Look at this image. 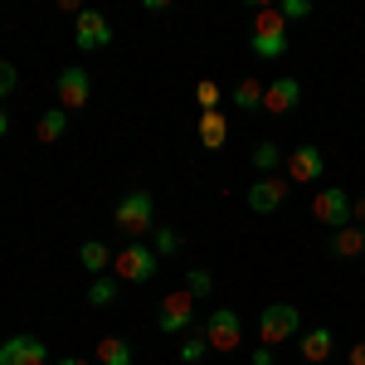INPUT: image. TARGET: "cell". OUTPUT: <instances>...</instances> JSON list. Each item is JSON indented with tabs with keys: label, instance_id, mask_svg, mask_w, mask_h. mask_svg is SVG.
Segmentation results:
<instances>
[{
	"label": "cell",
	"instance_id": "6da1fadb",
	"mask_svg": "<svg viewBox=\"0 0 365 365\" xmlns=\"http://www.w3.org/2000/svg\"><path fill=\"white\" fill-rule=\"evenodd\" d=\"M287 20H282V10L278 5H258L253 10V25H249V49L263 63H278L282 54H287Z\"/></svg>",
	"mask_w": 365,
	"mask_h": 365
},
{
	"label": "cell",
	"instance_id": "7a4b0ae2",
	"mask_svg": "<svg viewBox=\"0 0 365 365\" xmlns=\"http://www.w3.org/2000/svg\"><path fill=\"white\" fill-rule=\"evenodd\" d=\"M113 225H117V234H127V239L137 244V234H151V225H156V195H151V190L122 195L117 210H113Z\"/></svg>",
	"mask_w": 365,
	"mask_h": 365
},
{
	"label": "cell",
	"instance_id": "3957f363",
	"mask_svg": "<svg viewBox=\"0 0 365 365\" xmlns=\"http://www.w3.org/2000/svg\"><path fill=\"white\" fill-rule=\"evenodd\" d=\"M302 336V312L292 307V302H268V307L258 312V341L263 346H282V341Z\"/></svg>",
	"mask_w": 365,
	"mask_h": 365
},
{
	"label": "cell",
	"instance_id": "277c9868",
	"mask_svg": "<svg viewBox=\"0 0 365 365\" xmlns=\"http://www.w3.org/2000/svg\"><path fill=\"white\" fill-rule=\"evenodd\" d=\"M113 278L117 282H151L156 278V249H146V244H127V249L113 253Z\"/></svg>",
	"mask_w": 365,
	"mask_h": 365
},
{
	"label": "cell",
	"instance_id": "5b68a950",
	"mask_svg": "<svg viewBox=\"0 0 365 365\" xmlns=\"http://www.w3.org/2000/svg\"><path fill=\"white\" fill-rule=\"evenodd\" d=\"M54 93H58V108H63V113H78V108L93 103V73H88L83 63H68L54 78Z\"/></svg>",
	"mask_w": 365,
	"mask_h": 365
},
{
	"label": "cell",
	"instance_id": "8992f818",
	"mask_svg": "<svg viewBox=\"0 0 365 365\" xmlns=\"http://www.w3.org/2000/svg\"><path fill=\"white\" fill-rule=\"evenodd\" d=\"M190 327H195V297H190L185 287H175V292H166V302L156 312V331L180 336V331H190Z\"/></svg>",
	"mask_w": 365,
	"mask_h": 365
},
{
	"label": "cell",
	"instance_id": "52a82bcc",
	"mask_svg": "<svg viewBox=\"0 0 365 365\" xmlns=\"http://www.w3.org/2000/svg\"><path fill=\"white\" fill-rule=\"evenodd\" d=\"M322 170H327V156H322V146H312L302 141L297 151H287V185H317L322 180Z\"/></svg>",
	"mask_w": 365,
	"mask_h": 365
},
{
	"label": "cell",
	"instance_id": "ba28073f",
	"mask_svg": "<svg viewBox=\"0 0 365 365\" xmlns=\"http://www.w3.org/2000/svg\"><path fill=\"white\" fill-rule=\"evenodd\" d=\"M205 341H210V351H239V341H244V322H239V312H234V307L210 312V322H205Z\"/></svg>",
	"mask_w": 365,
	"mask_h": 365
},
{
	"label": "cell",
	"instance_id": "9c48e42d",
	"mask_svg": "<svg viewBox=\"0 0 365 365\" xmlns=\"http://www.w3.org/2000/svg\"><path fill=\"white\" fill-rule=\"evenodd\" d=\"M73 44H78V49H108V44H113V25H108V15L83 5V10L73 15Z\"/></svg>",
	"mask_w": 365,
	"mask_h": 365
},
{
	"label": "cell",
	"instance_id": "30bf717a",
	"mask_svg": "<svg viewBox=\"0 0 365 365\" xmlns=\"http://www.w3.org/2000/svg\"><path fill=\"white\" fill-rule=\"evenodd\" d=\"M312 215H317V225H327V229H346L351 225V195L336 190V185H327L322 195H312Z\"/></svg>",
	"mask_w": 365,
	"mask_h": 365
},
{
	"label": "cell",
	"instance_id": "8fae6325",
	"mask_svg": "<svg viewBox=\"0 0 365 365\" xmlns=\"http://www.w3.org/2000/svg\"><path fill=\"white\" fill-rule=\"evenodd\" d=\"M0 365H49V346L39 336H5L0 341Z\"/></svg>",
	"mask_w": 365,
	"mask_h": 365
},
{
	"label": "cell",
	"instance_id": "7c38bea8",
	"mask_svg": "<svg viewBox=\"0 0 365 365\" xmlns=\"http://www.w3.org/2000/svg\"><path fill=\"white\" fill-rule=\"evenodd\" d=\"M297 103H302V83L297 78H268V88H263V113L268 117H287Z\"/></svg>",
	"mask_w": 365,
	"mask_h": 365
},
{
	"label": "cell",
	"instance_id": "4fadbf2b",
	"mask_svg": "<svg viewBox=\"0 0 365 365\" xmlns=\"http://www.w3.org/2000/svg\"><path fill=\"white\" fill-rule=\"evenodd\" d=\"M282 200H287V175H263L249 185V210L253 215H273Z\"/></svg>",
	"mask_w": 365,
	"mask_h": 365
},
{
	"label": "cell",
	"instance_id": "5bb4252c",
	"mask_svg": "<svg viewBox=\"0 0 365 365\" xmlns=\"http://www.w3.org/2000/svg\"><path fill=\"white\" fill-rule=\"evenodd\" d=\"M302 361L307 365H322L331 351H336V336H331V327H312V331H302Z\"/></svg>",
	"mask_w": 365,
	"mask_h": 365
},
{
	"label": "cell",
	"instance_id": "9a60e30c",
	"mask_svg": "<svg viewBox=\"0 0 365 365\" xmlns=\"http://www.w3.org/2000/svg\"><path fill=\"white\" fill-rule=\"evenodd\" d=\"M225 141H229V117L225 113H200V146L220 151Z\"/></svg>",
	"mask_w": 365,
	"mask_h": 365
},
{
	"label": "cell",
	"instance_id": "2e32d148",
	"mask_svg": "<svg viewBox=\"0 0 365 365\" xmlns=\"http://www.w3.org/2000/svg\"><path fill=\"white\" fill-rule=\"evenodd\" d=\"M93 356H98V365H132L137 351H132V341H127V336H103Z\"/></svg>",
	"mask_w": 365,
	"mask_h": 365
},
{
	"label": "cell",
	"instance_id": "e0dca14e",
	"mask_svg": "<svg viewBox=\"0 0 365 365\" xmlns=\"http://www.w3.org/2000/svg\"><path fill=\"white\" fill-rule=\"evenodd\" d=\"M331 253H336V258H361L365 253V229L361 225L336 229V234H331Z\"/></svg>",
	"mask_w": 365,
	"mask_h": 365
},
{
	"label": "cell",
	"instance_id": "ac0fdd59",
	"mask_svg": "<svg viewBox=\"0 0 365 365\" xmlns=\"http://www.w3.org/2000/svg\"><path fill=\"white\" fill-rule=\"evenodd\" d=\"M78 263H83L93 278H103V273L113 268V249H108V244H98V239H88L83 249H78Z\"/></svg>",
	"mask_w": 365,
	"mask_h": 365
},
{
	"label": "cell",
	"instance_id": "d6986e66",
	"mask_svg": "<svg viewBox=\"0 0 365 365\" xmlns=\"http://www.w3.org/2000/svg\"><path fill=\"white\" fill-rule=\"evenodd\" d=\"M263 88H268L263 78H244V83L229 93V103H234L239 113H253V108H263Z\"/></svg>",
	"mask_w": 365,
	"mask_h": 365
},
{
	"label": "cell",
	"instance_id": "ffe728a7",
	"mask_svg": "<svg viewBox=\"0 0 365 365\" xmlns=\"http://www.w3.org/2000/svg\"><path fill=\"white\" fill-rule=\"evenodd\" d=\"M63 132H68V113H63V108H49V113L34 122V137L39 141H58Z\"/></svg>",
	"mask_w": 365,
	"mask_h": 365
},
{
	"label": "cell",
	"instance_id": "44dd1931",
	"mask_svg": "<svg viewBox=\"0 0 365 365\" xmlns=\"http://www.w3.org/2000/svg\"><path fill=\"white\" fill-rule=\"evenodd\" d=\"M253 166L263 170V175H273V170L282 166V161H287V156H282V146L278 141H258V146H253V156H249Z\"/></svg>",
	"mask_w": 365,
	"mask_h": 365
},
{
	"label": "cell",
	"instance_id": "7402d4cb",
	"mask_svg": "<svg viewBox=\"0 0 365 365\" xmlns=\"http://www.w3.org/2000/svg\"><path fill=\"white\" fill-rule=\"evenodd\" d=\"M88 302H93V307H113L117 302V278L113 273H103V278L88 282Z\"/></svg>",
	"mask_w": 365,
	"mask_h": 365
},
{
	"label": "cell",
	"instance_id": "603a6c76",
	"mask_svg": "<svg viewBox=\"0 0 365 365\" xmlns=\"http://www.w3.org/2000/svg\"><path fill=\"white\" fill-rule=\"evenodd\" d=\"M195 103H200V113H220V103H225V88L215 83V78H200V83H195Z\"/></svg>",
	"mask_w": 365,
	"mask_h": 365
},
{
	"label": "cell",
	"instance_id": "cb8c5ba5",
	"mask_svg": "<svg viewBox=\"0 0 365 365\" xmlns=\"http://www.w3.org/2000/svg\"><path fill=\"white\" fill-rule=\"evenodd\" d=\"M185 292H190V297H210V292H215V273H210V268H190V273H185Z\"/></svg>",
	"mask_w": 365,
	"mask_h": 365
},
{
	"label": "cell",
	"instance_id": "d4e9b609",
	"mask_svg": "<svg viewBox=\"0 0 365 365\" xmlns=\"http://www.w3.org/2000/svg\"><path fill=\"white\" fill-rule=\"evenodd\" d=\"M151 249H156V258H170V253H180V234L170 225H161L156 229V239H151Z\"/></svg>",
	"mask_w": 365,
	"mask_h": 365
},
{
	"label": "cell",
	"instance_id": "484cf974",
	"mask_svg": "<svg viewBox=\"0 0 365 365\" xmlns=\"http://www.w3.org/2000/svg\"><path fill=\"white\" fill-rule=\"evenodd\" d=\"M205 356H210V341H205V331L185 336V346H180V361H185V365H200Z\"/></svg>",
	"mask_w": 365,
	"mask_h": 365
},
{
	"label": "cell",
	"instance_id": "4316f807",
	"mask_svg": "<svg viewBox=\"0 0 365 365\" xmlns=\"http://www.w3.org/2000/svg\"><path fill=\"white\" fill-rule=\"evenodd\" d=\"M15 88H20V68H15V63H5V58H0V98H10V93H15Z\"/></svg>",
	"mask_w": 365,
	"mask_h": 365
},
{
	"label": "cell",
	"instance_id": "83f0119b",
	"mask_svg": "<svg viewBox=\"0 0 365 365\" xmlns=\"http://www.w3.org/2000/svg\"><path fill=\"white\" fill-rule=\"evenodd\" d=\"M278 10H282V20H287V25H292V20H307V15H312L307 0H282Z\"/></svg>",
	"mask_w": 365,
	"mask_h": 365
},
{
	"label": "cell",
	"instance_id": "f1b7e54d",
	"mask_svg": "<svg viewBox=\"0 0 365 365\" xmlns=\"http://www.w3.org/2000/svg\"><path fill=\"white\" fill-rule=\"evenodd\" d=\"M253 365H278V361H273V351L263 346V351H253Z\"/></svg>",
	"mask_w": 365,
	"mask_h": 365
},
{
	"label": "cell",
	"instance_id": "f546056e",
	"mask_svg": "<svg viewBox=\"0 0 365 365\" xmlns=\"http://www.w3.org/2000/svg\"><path fill=\"white\" fill-rule=\"evenodd\" d=\"M351 215H356V220L365 225V195H356V200H351Z\"/></svg>",
	"mask_w": 365,
	"mask_h": 365
},
{
	"label": "cell",
	"instance_id": "4dcf8cb0",
	"mask_svg": "<svg viewBox=\"0 0 365 365\" xmlns=\"http://www.w3.org/2000/svg\"><path fill=\"white\" fill-rule=\"evenodd\" d=\"M351 365H365V341H356V346H351Z\"/></svg>",
	"mask_w": 365,
	"mask_h": 365
},
{
	"label": "cell",
	"instance_id": "1f68e13d",
	"mask_svg": "<svg viewBox=\"0 0 365 365\" xmlns=\"http://www.w3.org/2000/svg\"><path fill=\"white\" fill-rule=\"evenodd\" d=\"M54 365H93V361H83V356H58Z\"/></svg>",
	"mask_w": 365,
	"mask_h": 365
},
{
	"label": "cell",
	"instance_id": "d6a6232c",
	"mask_svg": "<svg viewBox=\"0 0 365 365\" xmlns=\"http://www.w3.org/2000/svg\"><path fill=\"white\" fill-rule=\"evenodd\" d=\"M5 132H10V117H5V108H0V137H5Z\"/></svg>",
	"mask_w": 365,
	"mask_h": 365
},
{
	"label": "cell",
	"instance_id": "836d02e7",
	"mask_svg": "<svg viewBox=\"0 0 365 365\" xmlns=\"http://www.w3.org/2000/svg\"><path fill=\"white\" fill-rule=\"evenodd\" d=\"M361 229H365V225H361Z\"/></svg>",
	"mask_w": 365,
	"mask_h": 365
}]
</instances>
